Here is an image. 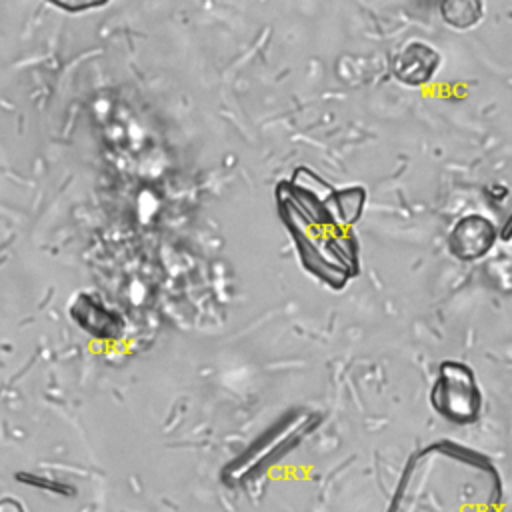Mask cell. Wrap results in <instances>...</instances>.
Masks as SVG:
<instances>
[{"mask_svg": "<svg viewBox=\"0 0 512 512\" xmlns=\"http://www.w3.org/2000/svg\"><path fill=\"white\" fill-rule=\"evenodd\" d=\"M502 506V476L488 456L436 442L406 462L386 512H502Z\"/></svg>", "mask_w": 512, "mask_h": 512, "instance_id": "cell-1", "label": "cell"}, {"mask_svg": "<svg viewBox=\"0 0 512 512\" xmlns=\"http://www.w3.org/2000/svg\"><path fill=\"white\" fill-rule=\"evenodd\" d=\"M434 410L450 422H476L482 408V394L478 390L474 372L458 362H444L432 388Z\"/></svg>", "mask_w": 512, "mask_h": 512, "instance_id": "cell-2", "label": "cell"}, {"mask_svg": "<svg viewBox=\"0 0 512 512\" xmlns=\"http://www.w3.org/2000/svg\"><path fill=\"white\" fill-rule=\"evenodd\" d=\"M74 322L94 338H118L122 334V320L96 296L78 294L70 306Z\"/></svg>", "mask_w": 512, "mask_h": 512, "instance_id": "cell-3", "label": "cell"}, {"mask_svg": "<svg viewBox=\"0 0 512 512\" xmlns=\"http://www.w3.org/2000/svg\"><path fill=\"white\" fill-rule=\"evenodd\" d=\"M494 240L492 224L482 216L464 218L452 232V252L460 258H480Z\"/></svg>", "mask_w": 512, "mask_h": 512, "instance_id": "cell-4", "label": "cell"}, {"mask_svg": "<svg viewBox=\"0 0 512 512\" xmlns=\"http://www.w3.org/2000/svg\"><path fill=\"white\" fill-rule=\"evenodd\" d=\"M438 62L440 58L430 46L416 42L396 56L394 74L406 84H422L434 74Z\"/></svg>", "mask_w": 512, "mask_h": 512, "instance_id": "cell-5", "label": "cell"}, {"mask_svg": "<svg viewBox=\"0 0 512 512\" xmlns=\"http://www.w3.org/2000/svg\"><path fill=\"white\" fill-rule=\"evenodd\" d=\"M442 14L444 20L452 26L458 28H468L470 24H474L480 16V4L476 2H466V0H452L442 4Z\"/></svg>", "mask_w": 512, "mask_h": 512, "instance_id": "cell-6", "label": "cell"}, {"mask_svg": "<svg viewBox=\"0 0 512 512\" xmlns=\"http://www.w3.org/2000/svg\"><path fill=\"white\" fill-rule=\"evenodd\" d=\"M0 512H24V506L14 498H2L0 500Z\"/></svg>", "mask_w": 512, "mask_h": 512, "instance_id": "cell-7", "label": "cell"}]
</instances>
